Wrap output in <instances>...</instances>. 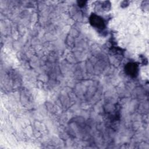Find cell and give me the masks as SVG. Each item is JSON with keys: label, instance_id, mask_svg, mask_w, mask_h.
I'll use <instances>...</instances> for the list:
<instances>
[{"label": "cell", "instance_id": "cell-1", "mask_svg": "<svg viewBox=\"0 0 149 149\" xmlns=\"http://www.w3.org/2000/svg\"><path fill=\"white\" fill-rule=\"evenodd\" d=\"M90 23L93 26L97 28H102L104 27V22L102 19L95 15H93L90 17Z\"/></svg>", "mask_w": 149, "mask_h": 149}, {"label": "cell", "instance_id": "cell-2", "mask_svg": "<svg viewBox=\"0 0 149 149\" xmlns=\"http://www.w3.org/2000/svg\"><path fill=\"white\" fill-rule=\"evenodd\" d=\"M126 70L128 74L132 76H135L137 71V67L135 63H130L126 65Z\"/></svg>", "mask_w": 149, "mask_h": 149}]
</instances>
